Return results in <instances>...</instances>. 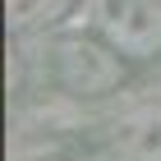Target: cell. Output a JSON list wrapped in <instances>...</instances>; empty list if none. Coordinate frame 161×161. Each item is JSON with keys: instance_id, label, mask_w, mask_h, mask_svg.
<instances>
[{"instance_id": "1", "label": "cell", "mask_w": 161, "mask_h": 161, "mask_svg": "<svg viewBox=\"0 0 161 161\" xmlns=\"http://www.w3.org/2000/svg\"><path fill=\"white\" fill-rule=\"evenodd\" d=\"M92 28L129 60L161 51V0H92Z\"/></svg>"}, {"instance_id": "2", "label": "cell", "mask_w": 161, "mask_h": 161, "mask_svg": "<svg viewBox=\"0 0 161 161\" xmlns=\"http://www.w3.org/2000/svg\"><path fill=\"white\" fill-rule=\"evenodd\" d=\"M51 64H55V78L78 97H101L120 83V51L111 42L60 37L51 46Z\"/></svg>"}, {"instance_id": "3", "label": "cell", "mask_w": 161, "mask_h": 161, "mask_svg": "<svg viewBox=\"0 0 161 161\" xmlns=\"http://www.w3.org/2000/svg\"><path fill=\"white\" fill-rule=\"evenodd\" d=\"M120 161H161V111H134L115 129Z\"/></svg>"}, {"instance_id": "4", "label": "cell", "mask_w": 161, "mask_h": 161, "mask_svg": "<svg viewBox=\"0 0 161 161\" xmlns=\"http://www.w3.org/2000/svg\"><path fill=\"white\" fill-rule=\"evenodd\" d=\"M69 0H9V23L14 28H32V23H51L60 19Z\"/></svg>"}]
</instances>
